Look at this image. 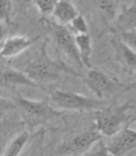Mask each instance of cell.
Segmentation results:
<instances>
[{
	"mask_svg": "<svg viewBox=\"0 0 136 156\" xmlns=\"http://www.w3.org/2000/svg\"><path fill=\"white\" fill-rule=\"evenodd\" d=\"M120 38L136 53V31H121Z\"/></svg>",
	"mask_w": 136,
	"mask_h": 156,
	"instance_id": "obj_21",
	"label": "cell"
},
{
	"mask_svg": "<svg viewBox=\"0 0 136 156\" xmlns=\"http://www.w3.org/2000/svg\"><path fill=\"white\" fill-rule=\"evenodd\" d=\"M127 126L130 127V128L136 130V116L134 117V118L130 119V121H129V123L127 124Z\"/></svg>",
	"mask_w": 136,
	"mask_h": 156,
	"instance_id": "obj_23",
	"label": "cell"
},
{
	"mask_svg": "<svg viewBox=\"0 0 136 156\" xmlns=\"http://www.w3.org/2000/svg\"><path fill=\"white\" fill-rule=\"evenodd\" d=\"M29 139V133L27 131H23L21 134H19L16 138L9 144L7 148L5 149L3 155L5 156H17L21 154L22 150L25 146L27 140Z\"/></svg>",
	"mask_w": 136,
	"mask_h": 156,
	"instance_id": "obj_15",
	"label": "cell"
},
{
	"mask_svg": "<svg viewBox=\"0 0 136 156\" xmlns=\"http://www.w3.org/2000/svg\"><path fill=\"white\" fill-rule=\"evenodd\" d=\"M6 36V27H5L4 23L0 22V43H2Z\"/></svg>",
	"mask_w": 136,
	"mask_h": 156,
	"instance_id": "obj_22",
	"label": "cell"
},
{
	"mask_svg": "<svg viewBox=\"0 0 136 156\" xmlns=\"http://www.w3.org/2000/svg\"><path fill=\"white\" fill-rule=\"evenodd\" d=\"M110 138L108 144L105 145L107 153L110 155H124L136 147V130L128 126Z\"/></svg>",
	"mask_w": 136,
	"mask_h": 156,
	"instance_id": "obj_8",
	"label": "cell"
},
{
	"mask_svg": "<svg viewBox=\"0 0 136 156\" xmlns=\"http://www.w3.org/2000/svg\"><path fill=\"white\" fill-rule=\"evenodd\" d=\"M58 0H33V4L37 7L42 17L46 18L52 15Z\"/></svg>",
	"mask_w": 136,
	"mask_h": 156,
	"instance_id": "obj_18",
	"label": "cell"
},
{
	"mask_svg": "<svg viewBox=\"0 0 136 156\" xmlns=\"http://www.w3.org/2000/svg\"><path fill=\"white\" fill-rule=\"evenodd\" d=\"M12 15V0H0V22L10 23Z\"/></svg>",
	"mask_w": 136,
	"mask_h": 156,
	"instance_id": "obj_19",
	"label": "cell"
},
{
	"mask_svg": "<svg viewBox=\"0 0 136 156\" xmlns=\"http://www.w3.org/2000/svg\"><path fill=\"white\" fill-rule=\"evenodd\" d=\"M102 135L93 125L89 129L75 136L71 140L64 143L59 148V154L67 155H79L87 153V151L91 149L101 140Z\"/></svg>",
	"mask_w": 136,
	"mask_h": 156,
	"instance_id": "obj_6",
	"label": "cell"
},
{
	"mask_svg": "<svg viewBox=\"0 0 136 156\" xmlns=\"http://www.w3.org/2000/svg\"><path fill=\"white\" fill-rule=\"evenodd\" d=\"M16 109V105H15L14 101H9L5 98L0 97V120L6 115L8 112Z\"/></svg>",
	"mask_w": 136,
	"mask_h": 156,
	"instance_id": "obj_20",
	"label": "cell"
},
{
	"mask_svg": "<svg viewBox=\"0 0 136 156\" xmlns=\"http://www.w3.org/2000/svg\"><path fill=\"white\" fill-rule=\"evenodd\" d=\"M48 101L58 110L95 111L106 105V102L103 100L93 99L77 93L62 90L52 91Z\"/></svg>",
	"mask_w": 136,
	"mask_h": 156,
	"instance_id": "obj_4",
	"label": "cell"
},
{
	"mask_svg": "<svg viewBox=\"0 0 136 156\" xmlns=\"http://www.w3.org/2000/svg\"><path fill=\"white\" fill-rule=\"evenodd\" d=\"M39 37H26L22 35H15L5 38L0 49V58H8L19 56L33 45Z\"/></svg>",
	"mask_w": 136,
	"mask_h": 156,
	"instance_id": "obj_10",
	"label": "cell"
},
{
	"mask_svg": "<svg viewBox=\"0 0 136 156\" xmlns=\"http://www.w3.org/2000/svg\"><path fill=\"white\" fill-rule=\"evenodd\" d=\"M71 30V32L74 34V35H78V34H86L89 33V27H87V23L86 19L84 18L83 15H78L76 18L73 19V21L70 23V24L68 26Z\"/></svg>",
	"mask_w": 136,
	"mask_h": 156,
	"instance_id": "obj_17",
	"label": "cell"
},
{
	"mask_svg": "<svg viewBox=\"0 0 136 156\" xmlns=\"http://www.w3.org/2000/svg\"><path fill=\"white\" fill-rule=\"evenodd\" d=\"M82 79H84L86 85L100 100L110 98L119 90L130 88L124 83H121L116 77L96 68H91L87 71L86 76H83Z\"/></svg>",
	"mask_w": 136,
	"mask_h": 156,
	"instance_id": "obj_5",
	"label": "cell"
},
{
	"mask_svg": "<svg viewBox=\"0 0 136 156\" xmlns=\"http://www.w3.org/2000/svg\"><path fill=\"white\" fill-rule=\"evenodd\" d=\"M53 36H55L56 44L58 49L64 53L78 67H84V65H83L81 61L79 52H78V49L76 46L75 35L71 32L68 27L56 24L55 27Z\"/></svg>",
	"mask_w": 136,
	"mask_h": 156,
	"instance_id": "obj_7",
	"label": "cell"
},
{
	"mask_svg": "<svg viewBox=\"0 0 136 156\" xmlns=\"http://www.w3.org/2000/svg\"><path fill=\"white\" fill-rule=\"evenodd\" d=\"M78 15L79 13L70 0H58L52 13L56 23L63 27L69 26L73 19L76 18Z\"/></svg>",
	"mask_w": 136,
	"mask_h": 156,
	"instance_id": "obj_12",
	"label": "cell"
},
{
	"mask_svg": "<svg viewBox=\"0 0 136 156\" xmlns=\"http://www.w3.org/2000/svg\"><path fill=\"white\" fill-rule=\"evenodd\" d=\"M19 86L40 88L43 87L29 78L23 71L15 69L12 67H5L0 69V87L16 88Z\"/></svg>",
	"mask_w": 136,
	"mask_h": 156,
	"instance_id": "obj_9",
	"label": "cell"
},
{
	"mask_svg": "<svg viewBox=\"0 0 136 156\" xmlns=\"http://www.w3.org/2000/svg\"><path fill=\"white\" fill-rule=\"evenodd\" d=\"M1 46H2V43H0V49H1Z\"/></svg>",
	"mask_w": 136,
	"mask_h": 156,
	"instance_id": "obj_25",
	"label": "cell"
},
{
	"mask_svg": "<svg viewBox=\"0 0 136 156\" xmlns=\"http://www.w3.org/2000/svg\"><path fill=\"white\" fill-rule=\"evenodd\" d=\"M33 81L41 85V83H49L57 80L61 73L66 72L72 75L83 78L80 72L73 69L61 62H57L50 57L47 50V41L45 40L38 51V54L29 62L22 70Z\"/></svg>",
	"mask_w": 136,
	"mask_h": 156,
	"instance_id": "obj_1",
	"label": "cell"
},
{
	"mask_svg": "<svg viewBox=\"0 0 136 156\" xmlns=\"http://www.w3.org/2000/svg\"><path fill=\"white\" fill-rule=\"evenodd\" d=\"M13 101L23 123L29 129L45 125L62 115V111L55 108L48 100L35 101L17 95L14 97Z\"/></svg>",
	"mask_w": 136,
	"mask_h": 156,
	"instance_id": "obj_2",
	"label": "cell"
},
{
	"mask_svg": "<svg viewBox=\"0 0 136 156\" xmlns=\"http://www.w3.org/2000/svg\"><path fill=\"white\" fill-rule=\"evenodd\" d=\"M96 8L109 20L116 18V3L114 0H92Z\"/></svg>",
	"mask_w": 136,
	"mask_h": 156,
	"instance_id": "obj_16",
	"label": "cell"
},
{
	"mask_svg": "<svg viewBox=\"0 0 136 156\" xmlns=\"http://www.w3.org/2000/svg\"><path fill=\"white\" fill-rule=\"evenodd\" d=\"M133 105L129 101L124 104L104 105L95 110L94 126L102 136H112L118 133L130 121L128 110Z\"/></svg>",
	"mask_w": 136,
	"mask_h": 156,
	"instance_id": "obj_3",
	"label": "cell"
},
{
	"mask_svg": "<svg viewBox=\"0 0 136 156\" xmlns=\"http://www.w3.org/2000/svg\"><path fill=\"white\" fill-rule=\"evenodd\" d=\"M111 45L114 51L115 61L124 69L136 72V53L121 38L112 39Z\"/></svg>",
	"mask_w": 136,
	"mask_h": 156,
	"instance_id": "obj_11",
	"label": "cell"
},
{
	"mask_svg": "<svg viewBox=\"0 0 136 156\" xmlns=\"http://www.w3.org/2000/svg\"><path fill=\"white\" fill-rule=\"evenodd\" d=\"M23 1L26 3H30V2H33V0H23Z\"/></svg>",
	"mask_w": 136,
	"mask_h": 156,
	"instance_id": "obj_24",
	"label": "cell"
},
{
	"mask_svg": "<svg viewBox=\"0 0 136 156\" xmlns=\"http://www.w3.org/2000/svg\"><path fill=\"white\" fill-rule=\"evenodd\" d=\"M117 26L121 31H136V0L123 10L117 18Z\"/></svg>",
	"mask_w": 136,
	"mask_h": 156,
	"instance_id": "obj_13",
	"label": "cell"
},
{
	"mask_svg": "<svg viewBox=\"0 0 136 156\" xmlns=\"http://www.w3.org/2000/svg\"><path fill=\"white\" fill-rule=\"evenodd\" d=\"M76 46L79 52L81 61L84 66L91 68V55H92V45L91 39L89 33L86 34H78L75 35Z\"/></svg>",
	"mask_w": 136,
	"mask_h": 156,
	"instance_id": "obj_14",
	"label": "cell"
}]
</instances>
